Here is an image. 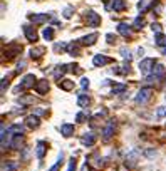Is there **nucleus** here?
I'll return each instance as SVG.
<instances>
[{"instance_id": "nucleus-1", "label": "nucleus", "mask_w": 166, "mask_h": 171, "mask_svg": "<svg viewBox=\"0 0 166 171\" xmlns=\"http://www.w3.org/2000/svg\"><path fill=\"white\" fill-rule=\"evenodd\" d=\"M34 84H35V76H34V74H27V76L24 77V81L19 84V87L15 89V92L17 91H25V89H30V87H34Z\"/></svg>"}, {"instance_id": "nucleus-2", "label": "nucleus", "mask_w": 166, "mask_h": 171, "mask_svg": "<svg viewBox=\"0 0 166 171\" xmlns=\"http://www.w3.org/2000/svg\"><path fill=\"white\" fill-rule=\"evenodd\" d=\"M151 94H153V89H151V87H143L136 94V102H138V104H144V102L151 97Z\"/></svg>"}, {"instance_id": "nucleus-3", "label": "nucleus", "mask_w": 166, "mask_h": 171, "mask_svg": "<svg viewBox=\"0 0 166 171\" xmlns=\"http://www.w3.org/2000/svg\"><path fill=\"white\" fill-rule=\"evenodd\" d=\"M154 59H144V60H141L139 62V70L143 74H149L151 70H153V67H154Z\"/></svg>"}, {"instance_id": "nucleus-4", "label": "nucleus", "mask_w": 166, "mask_h": 171, "mask_svg": "<svg viewBox=\"0 0 166 171\" xmlns=\"http://www.w3.org/2000/svg\"><path fill=\"white\" fill-rule=\"evenodd\" d=\"M87 24H89L91 27H97L101 24V17L97 15L96 12L91 10V12H87Z\"/></svg>"}, {"instance_id": "nucleus-5", "label": "nucleus", "mask_w": 166, "mask_h": 171, "mask_svg": "<svg viewBox=\"0 0 166 171\" xmlns=\"http://www.w3.org/2000/svg\"><path fill=\"white\" fill-rule=\"evenodd\" d=\"M112 134H114V123H109L108 126L104 127V131H102V138H104V141H108V139H111L112 138Z\"/></svg>"}, {"instance_id": "nucleus-6", "label": "nucleus", "mask_w": 166, "mask_h": 171, "mask_svg": "<svg viewBox=\"0 0 166 171\" xmlns=\"http://www.w3.org/2000/svg\"><path fill=\"white\" fill-rule=\"evenodd\" d=\"M94 141H96V136H94V133H86L82 138H81V142H82L84 146H92Z\"/></svg>"}, {"instance_id": "nucleus-7", "label": "nucleus", "mask_w": 166, "mask_h": 171, "mask_svg": "<svg viewBox=\"0 0 166 171\" xmlns=\"http://www.w3.org/2000/svg\"><path fill=\"white\" fill-rule=\"evenodd\" d=\"M24 32H25V37H27V40H29V42H35V40H37V34H35V30L32 27L25 25V27H24Z\"/></svg>"}, {"instance_id": "nucleus-8", "label": "nucleus", "mask_w": 166, "mask_h": 171, "mask_svg": "<svg viewBox=\"0 0 166 171\" xmlns=\"http://www.w3.org/2000/svg\"><path fill=\"white\" fill-rule=\"evenodd\" d=\"M61 133H62V136H66V138L72 136V134H74V124H62V126H61Z\"/></svg>"}, {"instance_id": "nucleus-9", "label": "nucleus", "mask_w": 166, "mask_h": 171, "mask_svg": "<svg viewBox=\"0 0 166 171\" xmlns=\"http://www.w3.org/2000/svg\"><path fill=\"white\" fill-rule=\"evenodd\" d=\"M136 158H138V151H131L129 156L126 158V166L128 168H134L136 166Z\"/></svg>"}, {"instance_id": "nucleus-10", "label": "nucleus", "mask_w": 166, "mask_h": 171, "mask_svg": "<svg viewBox=\"0 0 166 171\" xmlns=\"http://www.w3.org/2000/svg\"><path fill=\"white\" fill-rule=\"evenodd\" d=\"M39 124H40V121H39L37 114H30V116L27 117V126L29 127H39Z\"/></svg>"}, {"instance_id": "nucleus-11", "label": "nucleus", "mask_w": 166, "mask_h": 171, "mask_svg": "<svg viewBox=\"0 0 166 171\" xmlns=\"http://www.w3.org/2000/svg\"><path fill=\"white\" fill-rule=\"evenodd\" d=\"M35 91H37V94H45L49 91V82L47 81H40V82L35 86Z\"/></svg>"}, {"instance_id": "nucleus-12", "label": "nucleus", "mask_w": 166, "mask_h": 171, "mask_svg": "<svg viewBox=\"0 0 166 171\" xmlns=\"http://www.w3.org/2000/svg\"><path fill=\"white\" fill-rule=\"evenodd\" d=\"M96 39H97V34L86 35V37H82V39H81V44H84V45H92L94 42H96Z\"/></svg>"}, {"instance_id": "nucleus-13", "label": "nucleus", "mask_w": 166, "mask_h": 171, "mask_svg": "<svg viewBox=\"0 0 166 171\" xmlns=\"http://www.w3.org/2000/svg\"><path fill=\"white\" fill-rule=\"evenodd\" d=\"M30 20H32L34 24H42V22H45V20H49V15H47V13H39V15H30Z\"/></svg>"}, {"instance_id": "nucleus-14", "label": "nucleus", "mask_w": 166, "mask_h": 171, "mask_svg": "<svg viewBox=\"0 0 166 171\" xmlns=\"http://www.w3.org/2000/svg\"><path fill=\"white\" fill-rule=\"evenodd\" d=\"M35 153H37V158L39 159L44 158V154H45V142L44 141H39L37 142V149H35Z\"/></svg>"}, {"instance_id": "nucleus-15", "label": "nucleus", "mask_w": 166, "mask_h": 171, "mask_svg": "<svg viewBox=\"0 0 166 171\" xmlns=\"http://www.w3.org/2000/svg\"><path fill=\"white\" fill-rule=\"evenodd\" d=\"M118 32L121 35H124V37H129V35H131V28H129V25H126V24H119Z\"/></svg>"}, {"instance_id": "nucleus-16", "label": "nucleus", "mask_w": 166, "mask_h": 171, "mask_svg": "<svg viewBox=\"0 0 166 171\" xmlns=\"http://www.w3.org/2000/svg\"><path fill=\"white\" fill-rule=\"evenodd\" d=\"M59 87H62L64 91H70V89H74V81H59Z\"/></svg>"}, {"instance_id": "nucleus-17", "label": "nucleus", "mask_w": 166, "mask_h": 171, "mask_svg": "<svg viewBox=\"0 0 166 171\" xmlns=\"http://www.w3.org/2000/svg\"><path fill=\"white\" fill-rule=\"evenodd\" d=\"M92 62H94V66H104V64L109 62V59L106 55H96L92 59Z\"/></svg>"}, {"instance_id": "nucleus-18", "label": "nucleus", "mask_w": 166, "mask_h": 171, "mask_svg": "<svg viewBox=\"0 0 166 171\" xmlns=\"http://www.w3.org/2000/svg\"><path fill=\"white\" fill-rule=\"evenodd\" d=\"M126 7L124 0H114L112 2V10H116V12H119V10H123Z\"/></svg>"}, {"instance_id": "nucleus-19", "label": "nucleus", "mask_w": 166, "mask_h": 171, "mask_svg": "<svg viewBox=\"0 0 166 171\" xmlns=\"http://www.w3.org/2000/svg\"><path fill=\"white\" fill-rule=\"evenodd\" d=\"M9 133L13 134V136H15V134H22V133H24V127L20 126V124H13V126L9 129Z\"/></svg>"}, {"instance_id": "nucleus-20", "label": "nucleus", "mask_w": 166, "mask_h": 171, "mask_svg": "<svg viewBox=\"0 0 166 171\" xmlns=\"http://www.w3.org/2000/svg\"><path fill=\"white\" fill-rule=\"evenodd\" d=\"M42 35H44V39H47V40H52V37H54V30H52L51 27H47V28H44Z\"/></svg>"}, {"instance_id": "nucleus-21", "label": "nucleus", "mask_w": 166, "mask_h": 171, "mask_svg": "<svg viewBox=\"0 0 166 171\" xmlns=\"http://www.w3.org/2000/svg\"><path fill=\"white\" fill-rule=\"evenodd\" d=\"M20 144H22V134H15V139L12 142V148H20Z\"/></svg>"}, {"instance_id": "nucleus-22", "label": "nucleus", "mask_w": 166, "mask_h": 171, "mask_svg": "<svg viewBox=\"0 0 166 171\" xmlns=\"http://www.w3.org/2000/svg\"><path fill=\"white\" fill-rule=\"evenodd\" d=\"M77 104H79L81 108L87 106V104H89V97H86V96H79V99H77Z\"/></svg>"}, {"instance_id": "nucleus-23", "label": "nucleus", "mask_w": 166, "mask_h": 171, "mask_svg": "<svg viewBox=\"0 0 166 171\" xmlns=\"http://www.w3.org/2000/svg\"><path fill=\"white\" fill-rule=\"evenodd\" d=\"M42 54H44V49H42V47H39V49H32V51H30V55L35 57V59H37V57H40Z\"/></svg>"}, {"instance_id": "nucleus-24", "label": "nucleus", "mask_w": 166, "mask_h": 171, "mask_svg": "<svg viewBox=\"0 0 166 171\" xmlns=\"http://www.w3.org/2000/svg\"><path fill=\"white\" fill-rule=\"evenodd\" d=\"M61 166H62V153H61V156H59V159H57V163H55L54 166H52L49 171H59L61 169Z\"/></svg>"}, {"instance_id": "nucleus-25", "label": "nucleus", "mask_w": 166, "mask_h": 171, "mask_svg": "<svg viewBox=\"0 0 166 171\" xmlns=\"http://www.w3.org/2000/svg\"><path fill=\"white\" fill-rule=\"evenodd\" d=\"M156 44H158V45H166V35L158 34V35H156Z\"/></svg>"}, {"instance_id": "nucleus-26", "label": "nucleus", "mask_w": 166, "mask_h": 171, "mask_svg": "<svg viewBox=\"0 0 166 171\" xmlns=\"http://www.w3.org/2000/svg\"><path fill=\"white\" fill-rule=\"evenodd\" d=\"M67 51H69V54H70V55H74V54H77V52H79V45L70 44L69 47H67Z\"/></svg>"}, {"instance_id": "nucleus-27", "label": "nucleus", "mask_w": 166, "mask_h": 171, "mask_svg": "<svg viewBox=\"0 0 166 171\" xmlns=\"http://www.w3.org/2000/svg\"><path fill=\"white\" fill-rule=\"evenodd\" d=\"M34 101H35L34 97H20V104H24V106H27V104H34Z\"/></svg>"}, {"instance_id": "nucleus-28", "label": "nucleus", "mask_w": 166, "mask_h": 171, "mask_svg": "<svg viewBox=\"0 0 166 171\" xmlns=\"http://www.w3.org/2000/svg\"><path fill=\"white\" fill-rule=\"evenodd\" d=\"M121 55L124 57V59L131 60V54H129V51H128V49H124V47H123V49H121Z\"/></svg>"}, {"instance_id": "nucleus-29", "label": "nucleus", "mask_w": 166, "mask_h": 171, "mask_svg": "<svg viewBox=\"0 0 166 171\" xmlns=\"http://www.w3.org/2000/svg\"><path fill=\"white\" fill-rule=\"evenodd\" d=\"M70 15H72V7H67L64 10V17L66 19H70Z\"/></svg>"}, {"instance_id": "nucleus-30", "label": "nucleus", "mask_w": 166, "mask_h": 171, "mask_svg": "<svg viewBox=\"0 0 166 171\" xmlns=\"http://www.w3.org/2000/svg\"><path fill=\"white\" fill-rule=\"evenodd\" d=\"M74 169H76V159H70V161H69V168H67V171H74Z\"/></svg>"}, {"instance_id": "nucleus-31", "label": "nucleus", "mask_w": 166, "mask_h": 171, "mask_svg": "<svg viewBox=\"0 0 166 171\" xmlns=\"http://www.w3.org/2000/svg\"><path fill=\"white\" fill-rule=\"evenodd\" d=\"M151 28H153V32H156V34H161V25L160 24H153Z\"/></svg>"}, {"instance_id": "nucleus-32", "label": "nucleus", "mask_w": 166, "mask_h": 171, "mask_svg": "<svg viewBox=\"0 0 166 171\" xmlns=\"http://www.w3.org/2000/svg\"><path fill=\"white\" fill-rule=\"evenodd\" d=\"M76 119H77V123H84V119H86V114H84V112H79L76 116Z\"/></svg>"}, {"instance_id": "nucleus-33", "label": "nucleus", "mask_w": 166, "mask_h": 171, "mask_svg": "<svg viewBox=\"0 0 166 171\" xmlns=\"http://www.w3.org/2000/svg\"><path fill=\"white\" fill-rule=\"evenodd\" d=\"M156 114L160 117H163V116H166V108H158V111H156Z\"/></svg>"}, {"instance_id": "nucleus-34", "label": "nucleus", "mask_w": 166, "mask_h": 171, "mask_svg": "<svg viewBox=\"0 0 166 171\" xmlns=\"http://www.w3.org/2000/svg\"><path fill=\"white\" fill-rule=\"evenodd\" d=\"M24 69H25V62L22 60V62H19V66H17V70H15V72H20V70H24Z\"/></svg>"}, {"instance_id": "nucleus-35", "label": "nucleus", "mask_w": 166, "mask_h": 171, "mask_svg": "<svg viewBox=\"0 0 166 171\" xmlns=\"http://www.w3.org/2000/svg\"><path fill=\"white\" fill-rule=\"evenodd\" d=\"M143 24H144V22H143V19H139V17H138V19L134 20V25H136V28H141L139 25H143Z\"/></svg>"}, {"instance_id": "nucleus-36", "label": "nucleus", "mask_w": 166, "mask_h": 171, "mask_svg": "<svg viewBox=\"0 0 166 171\" xmlns=\"http://www.w3.org/2000/svg\"><path fill=\"white\" fill-rule=\"evenodd\" d=\"M81 86H82L84 89H86V87H89V81H87V79H82V81H81Z\"/></svg>"}, {"instance_id": "nucleus-37", "label": "nucleus", "mask_w": 166, "mask_h": 171, "mask_svg": "<svg viewBox=\"0 0 166 171\" xmlns=\"http://www.w3.org/2000/svg\"><path fill=\"white\" fill-rule=\"evenodd\" d=\"M3 169H7V171H12V169H15V165H13V163H10V165H7Z\"/></svg>"}, {"instance_id": "nucleus-38", "label": "nucleus", "mask_w": 166, "mask_h": 171, "mask_svg": "<svg viewBox=\"0 0 166 171\" xmlns=\"http://www.w3.org/2000/svg\"><path fill=\"white\" fill-rule=\"evenodd\" d=\"M82 171H89V168H87V165H84V166H82Z\"/></svg>"}, {"instance_id": "nucleus-39", "label": "nucleus", "mask_w": 166, "mask_h": 171, "mask_svg": "<svg viewBox=\"0 0 166 171\" xmlns=\"http://www.w3.org/2000/svg\"><path fill=\"white\" fill-rule=\"evenodd\" d=\"M163 52H164V54H166V47H163Z\"/></svg>"}]
</instances>
